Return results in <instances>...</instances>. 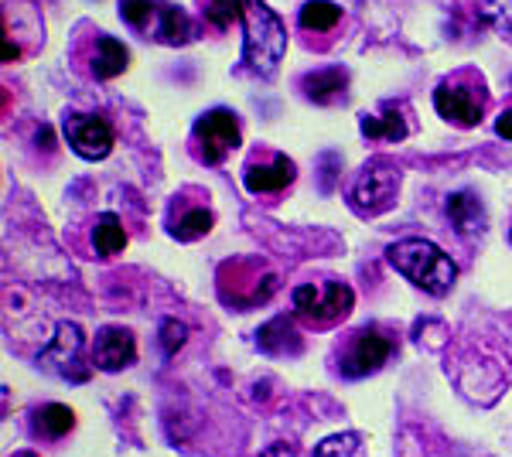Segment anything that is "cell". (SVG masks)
<instances>
[{"label": "cell", "mask_w": 512, "mask_h": 457, "mask_svg": "<svg viewBox=\"0 0 512 457\" xmlns=\"http://www.w3.org/2000/svg\"><path fill=\"white\" fill-rule=\"evenodd\" d=\"M243 144L239 134V120L229 110H209L205 116H198L192 127V154L202 164H222L236 147Z\"/></svg>", "instance_id": "8"}, {"label": "cell", "mask_w": 512, "mask_h": 457, "mask_svg": "<svg viewBox=\"0 0 512 457\" xmlns=\"http://www.w3.org/2000/svg\"><path fill=\"white\" fill-rule=\"evenodd\" d=\"M448 219L454 222V229H458L461 236H468V232H475L482 226V205H478V198L472 191H454L448 198Z\"/></svg>", "instance_id": "20"}, {"label": "cell", "mask_w": 512, "mask_h": 457, "mask_svg": "<svg viewBox=\"0 0 512 457\" xmlns=\"http://www.w3.org/2000/svg\"><path fill=\"white\" fill-rule=\"evenodd\" d=\"M386 260L393 263L410 284L427 290L431 297H444L458 280V267L441 246H434L431 239H400L386 249Z\"/></svg>", "instance_id": "1"}, {"label": "cell", "mask_w": 512, "mask_h": 457, "mask_svg": "<svg viewBox=\"0 0 512 457\" xmlns=\"http://www.w3.org/2000/svg\"><path fill=\"white\" fill-rule=\"evenodd\" d=\"M130 52L110 35H93V52H89V72L96 79H117L120 72H127Z\"/></svg>", "instance_id": "14"}, {"label": "cell", "mask_w": 512, "mask_h": 457, "mask_svg": "<svg viewBox=\"0 0 512 457\" xmlns=\"http://www.w3.org/2000/svg\"><path fill=\"white\" fill-rule=\"evenodd\" d=\"M93 249L99 260H113V256L127 249V229H123L120 215H113V212L99 215L93 226Z\"/></svg>", "instance_id": "19"}, {"label": "cell", "mask_w": 512, "mask_h": 457, "mask_svg": "<svg viewBox=\"0 0 512 457\" xmlns=\"http://www.w3.org/2000/svg\"><path fill=\"white\" fill-rule=\"evenodd\" d=\"M82 352H86V335H82L79 324L65 321L55 328L52 345L38 355V362H41V369L52 372V376H59V379L86 382L89 365H82Z\"/></svg>", "instance_id": "9"}, {"label": "cell", "mask_w": 512, "mask_h": 457, "mask_svg": "<svg viewBox=\"0 0 512 457\" xmlns=\"http://www.w3.org/2000/svg\"><path fill=\"white\" fill-rule=\"evenodd\" d=\"M434 110L461 130H472L485 120L489 110V89L475 69H461L434 89Z\"/></svg>", "instance_id": "4"}, {"label": "cell", "mask_w": 512, "mask_h": 457, "mask_svg": "<svg viewBox=\"0 0 512 457\" xmlns=\"http://www.w3.org/2000/svg\"><path fill=\"white\" fill-rule=\"evenodd\" d=\"M185 335H188V331H185V324H181V321H164L161 324V345H164V355H175L178 352V348L181 345H185Z\"/></svg>", "instance_id": "27"}, {"label": "cell", "mask_w": 512, "mask_h": 457, "mask_svg": "<svg viewBox=\"0 0 512 457\" xmlns=\"http://www.w3.org/2000/svg\"><path fill=\"white\" fill-rule=\"evenodd\" d=\"M120 14L134 31H147L151 21L161 14V7L154 4V0H120Z\"/></svg>", "instance_id": "24"}, {"label": "cell", "mask_w": 512, "mask_h": 457, "mask_svg": "<svg viewBox=\"0 0 512 457\" xmlns=\"http://www.w3.org/2000/svg\"><path fill=\"white\" fill-rule=\"evenodd\" d=\"M202 4L205 21L212 24L216 31H226L243 18V0H198Z\"/></svg>", "instance_id": "23"}, {"label": "cell", "mask_w": 512, "mask_h": 457, "mask_svg": "<svg viewBox=\"0 0 512 457\" xmlns=\"http://www.w3.org/2000/svg\"><path fill=\"white\" fill-rule=\"evenodd\" d=\"M495 134L502 140H512V110H502L499 120H495Z\"/></svg>", "instance_id": "28"}, {"label": "cell", "mask_w": 512, "mask_h": 457, "mask_svg": "<svg viewBox=\"0 0 512 457\" xmlns=\"http://www.w3.org/2000/svg\"><path fill=\"white\" fill-rule=\"evenodd\" d=\"M338 21H342V7L332 4V0H311V4L301 7V28L304 31H318V35H325V31H332Z\"/></svg>", "instance_id": "21"}, {"label": "cell", "mask_w": 512, "mask_h": 457, "mask_svg": "<svg viewBox=\"0 0 512 457\" xmlns=\"http://www.w3.org/2000/svg\"><path fill=\"white\" fill-rule=\"evenodd\" d=\"M509 239H512V232H509Z\"/></svg>", "instance_id": "30"}, {"label": "cell", "mask_w": 512, "mask_h": 457, "mask_svg": "<svg viewBox=\"0 0 512 457\" xmlns=\"http://www.w3.org/2000/svg\"><path fill=\"white\" fill-rule=\"evenodd\" d=\"M482 11H485V21H489L495 31L512 38V0H489Z\"/></svg>", "instance_id": "25"}, {"label": "cell", "mask_w": 512, "mask_h": 457, "mask_svg": "<svg viewBox=\"0 0 512 457\" xmlns=\"http://www.w3.org/2000/svg\"><path fill=\"white\" fill-rule=\"evenodd\" d=\"M396 191H400V168H396L390 157H373L359 171V178H355L349 202L359 215H379L393 205Z\"/></svg>", "instance_id": "7"}, {"label": "cell", "mask_w": 512, "mask_h": 457, "mask_svg": "<svg viewBox=\"0 0 512 457\" xmlns=\"http://www.w3.org/2000/svg\"><path fill=\"white\" fill-rule=\"evenodd\" d=\"M359 130H362V137H369V140H403L410 134L407 120H403V110L396 103H386L383 113H362Z\"/></svg>", "instance_id": "16"}, {"label": "cell", "mask_w": 512, "mask_h": 457, "mask_svg": "<svg viewBox=\"0 0 512 457\" xmlns=\"http://www.w3.org/2000/svg\"><path fill=\"white\" fill-rule=\"evenodd\" d=\"M76 430V413L65 403H45L31 413V434L48 440V444H59Z\"/></svg>", "instance_id": "13"}, {"label": "cell", "mask_w": 512, "mask_h": 457, "mask_svg": "<svg viewBox=\"0 0 512 457\" xmlns=\"http://www.w3.org/2000/svg\"><path fill=\"white\" fill-rule=\"evenodd\" d=\"M65 140H69V147L76 151L79 157H86V161H103L106 154L113 151V134L110 120L99 113H72L69 120H65Z\"/></svg>", "instance_id": "10"}, {"label": "cell", "mask_w": 512, "mask_h": 457, "mask_svg": "<svg viewBox=\"0 0 512 457\" xmlns=\"http://www.w3.org/2000/svg\"><path fill=\"white\" fill-rule=\"evenodd\" d=\"M362 437L359 434H342V437H328L325 444L318 447L315 457H352L355 451H359Z\"/></svg>", "instance_id": "26"}, {"label": "cell", "mask_w": 512, "mask_h": 457, "mask_svg": "<svg viewBox=\"0 0 512 457\" xmlns=\"http://www.w3.org/2000/svg\"><path fill=\"white\" fill-rule=\"evenodd\" d=\"M256 345H260V352H267V355H301L304 338L297 335L291 318H274L256 331Z\"/></svg>", "instance_id": "15"}, {"label": "cell", "mask_w": 512, "mask_h": 457, "mask_svg": "<svg viewBox=\"0 0 512 457\" xmlns=\"http://www.w3.org/2000/svg\"><path fill=\"white\" fill-rule=\"evenodd\" d=\"M352 304H355L352 287L335 277L308 280V284L294 290V318L315 331L335 328L338 321H345L352 314Z\"/></svg>", "instance_id": "2"}, {"label": "cell", "mask_w": 512, "mask_h": 457, "mask_svg": "<svg viewBox=\"0 0 512 457\" xmlns=\"http://www.w3.org/2000/svg\"><path fill=\"white\" fill-rule=\"evenodd\" d=\"M212 222H216V215L205 209V205H192V209H178V212L171 209L168 232L178 239V243H195V239L209 236Z\"/></svg>", "instance_id": "17"}, {"label": "cell", "mask_w": 512, "mask_h": 457, "mask_svg": "<svg viewBox=\"0 0 512 457\" xmlns=\"http://www.w3.org/2000/svg\"><path fill=\"white\" fill-rule=\"evenodd\" d=\"M345 86H349V76H345V69H321V72H311V76L301 79L304 96H308L311 103H321V106L342 99Z\"/></svg>", "instance_id": "18"}, {"label": "cell", "mask_w": 512, "mask_h": 457, "mask_svg": "<svg viewBox=\"0 0 512 457\" xmlns=\"http://www.w3.org/2000/svg\"><path fill=\"white\" fill-rule=\"evenodd\" d=\"M243 21H246V65L253 72H260V76H270L287 52L284 21L263 0H243Z\"/></svg>", "instance_id": "3"}, {"label": "cell", "mask_w": 512, "mask_h": 457, "mask_svg": "<svg viewBox=\"0 0 512 457\" xmlns=\"http://www.w3.org/2000/svg\"><path fill=\"white\" fill-rule=\"evenodd\" d=\"M158 18H161L158 38L164 41V45H185V41L192 38V21H188V14L181 11V7L164 4Z\"/></svg>", "instance_id": "22"}, {"label": "cell", "mask_w": 512, "mask_h": 457, "mask_svg": "<svg viewBox=\"0 0 512 457\" xmlns=\"http://www.w3.org/2000/svg\"><path fill=\"white\" fill-rule=\"evenodd\" d=\"M393 352H396L393 335H386L376 324H366V328L349 331V335L335 345V369L342 372L345 379H366L383 369Z\"/></svg>", "instance_id": "6"}, {"label": "cell", "mask_w": 512, "mask_h": 457, "mask_svg": "<svg viewBox=\"0 0 512 457\" xmlns=\"http://www.w3.org/2000/svg\"><path fill=\"white\" fill-rule=\"evenodd\" d=\"M137 359V338L130 328H120V324H106V328L96 331L93 338V365L103 372H120L127 365H134Z\"/></svg>", "instance_id": "12"}, {"label": "cell", "mask_w": 512, "mask_h": 457, "mask_svg": "<svg viewBox=\"0 0 512 457\" xmlns=\"http://www.w3.org/2000/svg\"><path fill=\"white\" fill-rule=\"evenodd\" d=\"M294 178H297L294 161L277 151H256L246 161L243 171V185L250 195H280L284 188L294 185Z\"/></svg>", "instance_id": "11"}, {"label": "cell", "mask_w": 512, "mask_h": 457, "mask_svg": "<svg viewBox=\"0 0 512 457\" xmlns=\"http://www.w3.org/2000/svg\"><path fill=\"white\" fill-rule=\"evenodd\" d=\"M216 280H219V301L226 307H236V311H250V307L267 304L277 290V277L260 260H253V256L222 263Z\"/></svg>", "instance_id": "5"}, {"label": "cell", "mask_w": 512, "mask_h": 457, "mask_svg": "<svg viewBox=\"0 0 512 457\" xmlns=\"http://www.w3.org/2000/svg\"><path fill=\"white\" fill-rule=\"evenodd\" d=\"M14 457H38L35 451H21V454H14Z\"/></svg>", "instance_id": "29"}]
</instances>
